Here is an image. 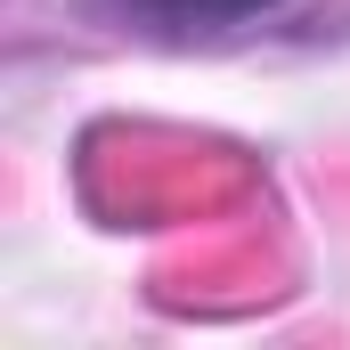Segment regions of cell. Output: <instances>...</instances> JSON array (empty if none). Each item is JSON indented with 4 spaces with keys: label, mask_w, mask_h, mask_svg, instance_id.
Returning a JSON list of instances; mask_svg holds the SVG:
<instances>
[{
    "label": "cell",
    "mask_w": 350,
    "mask_h": 350,
    "mask_svg": "<svg viewBox=\"0 0 350 350\" xmlns=\"http://www.w3.org/2000/svg\"><path fill=\"white\" fill-rule=\"evenodd\" d=\"M285 0H90V16L122 25V33H163V41H196V33H237Z\"/></svg>",
    "instance_id": "1"
}]
</instances>
